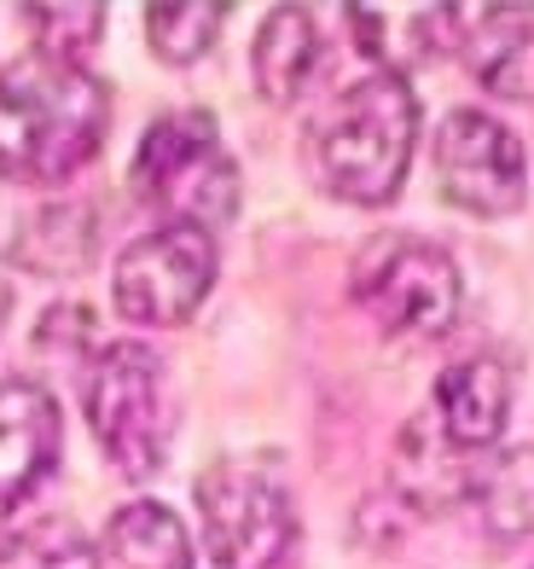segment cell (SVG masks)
<instances>
[{
	"instance_id": "cell-1",
	"label": "cell",
	"mask_w": 534,
	"mask_h": 569,
	"mask_svg": "<svg viewBox=\"0 0 534 569\" xmlns=\"http://www.w3.org/2000/svg\"><path fill=\"white\" fill-rule=\"evenodd\" d=\"M111 128V93L93 70L23 53L0 70V174L23 187H59L93 151L105 146Z\"/></svg>"
},
{
	"instance_id": "cell-2",
	"label": "cell",
	"mask_w": 534,
	"mask_h": 569,
	"mask_svg": "<svg viewBox=\"0 0 534 569\" xmlns=\"http://www.w3.org/2000/svg\"><path fill=\"white\" fill-rule=\"evenodd\" d=\"M413 140L419 99L406 76L372 70L354 88H343L337 106L325 111L314 134V163L343 203H390L406 180V163H413Z\"/></svg>"
},
{
	"instance_id": "cell-3",
	"label": "cell",
	"mask_w": 534,
	"mask_h": 569,
	"mask_svg": "<svg viewBox=\"0 0 534 569\" xmlns=\"http://www.w3.org/2000/svg\"><path fill=\"white\" fill-rule=\"evenodd\" d=\"M134 187L169 227L210 232L239 210V163L226 158L215 122L203 111H169L145 128L134 151Z\"/></svg>"
},
{
	"instance_id": "cell-4",
	"label": "cell",
	"mask_w": 534,
	"mask_h": 569,
	"mask_svg": "<svg viewBox=\"0 0 534 569\" xmlns=\"http://www.w3.org/2000/svg\"><path fill=\"white\" fill-rule=\"evenodd\" d=\"M82 407L122 477H158L169 459V383L145 343H105L82 378Z\"/></svg>"
},
{
	"instance_id": "cell-5",
	"label": "cell",
	"mask_w": 534,
	"mask_h": 569,
	"mask_svg": "<svg viewBox=\"0 0 534 569\" xmlns=\"http://www.w3.org/2000/svg\"><path fill=\"white\" fill-rule=\"evenodd\" d=\"M203 558L215 569H279L296 547V511L291 495L256 465L215 459L192 482Z\"/></svg>"
},
{
	"instance_id": "cell-6",
	"label": "cell",
	"mask_w": 534,
	"mask_h": 569,
	"mask_svg": "<svg viewBox=\"0 0 534 569\" xmlns=\"http://www.w3.org/2000/svg\"><path fill=\"white\" fill-rule=\"evenodd\" d=\"M354 302L390 338H442L460 320L465 284L447 250L424 244V239H384L354 268Z\"/></svg>"
},
{
	"instance_id": "cell-7",
	"label": "cell",
	"mask_w": 534,
	"mask_h": 569,
	"mask_svg": "<svg viewBox=\"0 0 534 569\" xmlns=\"http://www.w3.org/2000/svg\"><path fill=\"white\" fill-rule=\"evenodd\" d=\"M215 284V244L198 227H158L117 256L111 297L134 326H187Z\"/></svg>"
},
{
	"instance_id": "cell-8",
	"label": "cell",
	"mask_w": 534,
	"mask_h": 569,
	"mask_svg": "<svg viewBox=\"0 0 534 569\" xmlns=\"http://www.w3.org/2000/svg\"><path fill=\"white\" fill-rule=\"evenodd\" d=\"M436 180L471 216H512L523 203V146L488 111H453L436 128Z\"/></svg>"
},
{
	"instance_id": "cell-9",
	"label": "cell",
	"mask_w": 534,
	"mask_h": 569,
	"mask_svg": "<svg viewBox=\"0 0 534 569\" xmlns=\"http://www.w3.org/2000/svg\"><path fill=\"white\" fill-rule=\"evenodd\" d=\"M59 459V401L30 378H0V511H18Z\"/></svg>"
},
{
	"instance_id": "cell-10",
	"label": "cell",
	"mask_w": 534,
	"mask_h": 569,
	"mask_svg": "<svg viewBox=\"0 0 534 569\" xmlns=\"http://www.w3.org/2000/svg\"><path fill=\"white\" fill-rule=\"evenodd\" d=\"M505 412H512V372L494 355H471L453 360L436 378V396H430V419H436L465 453L488 448L505 430Z\"/></svg>"
},
{
	"instance_id": "cell-11",
	"label": "cell",
	"mask_w": 534,
	"mask_h": 569,
	"mask_svg": "<svg viewBox=\"0 0 534 569\" xmlns=\"http://www.w3.org/2000/svg\"><path fill=\"white\" fill-rule=\"evenodd\" d=\"M390 477H395V495L406 506L442 511V506L471 500L476 465H471V453L453 442L436 419H430V412H419V419L395 436V471Z\"/></svg>"
},
{
	"instance_id": "cell-12",
	"label": "cell",
	"mask_w": 534,
	"mask_h": 569,
	"mask_svg": "<svg viewBox=\"0 0 534 569\" xmlns=\"http://www.w3.org/2000/svg\"><path fill=\"white\" fill-rule=\"evenodd\" d=\"M476 82L500 99H534V7L460 18Z\"/></svg>"
},
{
	"instance_id": "cell-13",
	"label": "cell",
	"mask_w": 534,
	"mask_h": 569,
	"mask_svg": "<svg viewBox=\"0 0 534 569\" xmlns=\"http://www.w3.org/2000/svg\"><path fill=\"white\" fill-rule=\"evenodd\" d=\"M99 569H192V535L169 506L134 500L105 523Z\"/></svg>"
},
{
	"instance_id": "cell-14",
	"label": "cell",
	"mask_w": 534,
	"mask_h": 569,
	"mask_svg": "<svg viewBox=\"0 0 534 569\" xmlns=\"http://www.w3.org/2000/svg\"><path fill=\"white\" fill-rule=\"evenodd\" d=\"M320 64V30L309 12L279 7L262 18L256 30V88L268 106H291V99L309 88V76Z\"/></svg>"
},
{
	"instance_id": "cell-15",
	"label": "cell",
	"mask_w": 534,
	"mask_h": 569,
	"mask_svg": "<svg viewBox=\"0 0 534 569\" xmlns=\"http://www.w3.org/2000/svg\"><path fill=\"white\" fill-rule=\"evenodd\" d=\"M471 506L482 517V529L500 540H523L534 535V442L505 448L488 465H476V488Z\"/></svg>"
},
{
	"instance_id": "cell-16",
	"label": "cell",
	"mask_w": 534,
	"mask_h": 569,
	"mask_svg": "<svg viewBox=\"0 0 534 569\" xmlns=\"http://www.w3.org/2000/svg\"><path fill=\"white\" fill-rule=\"evenodd\" d=\"M0 569H99V547L64 517H36L0 535Z\"/></svg>"
},
{
	"instance_id": "cell-17",
	"label": "cell",
	"mask_w": 534,
	"mask_h": 569,
	"mask_svg": "<svg viewBox=\"0 0 534 569\" xmlns=\"http://www.w3.org/2000/svg\"><path fill=\"white\" fill-rule=\"evenodd\" d=\"M215 30H221V7H203V0H181V7H151L145 12V41L163 64L203 59Z\"/></svg>"
},
{
	"instance_id": "cell-18",
	"label": "cell",
	"mask_w": 534,
	"mask_h": 569,
	"mask_svg": "<svg viewBox=\"0 0 534 569\" xmlns=\"http://www.w3.org/2000/svg\"><path fill=\"white\" fill-rule=\"evenodd\" d=\"M30 23L41 30V53H53V59H70L75 64V53L105 30V12L99 7H53V12H30Z\"/></svg>"
},
{
	"instance_id": "cell-19",
	"label": "cell",
	"mask_w": 534,
	"mask_h": 569,
	"mask_svg": "<svg viewBox=\"0 0 534 569\" xmlns=\"http://www.w3.org/2000/svg\"><path fill=\"white\" fill-rule=\"evenodd\" d=\"M7 315H12V291H7V279H0V326H7Z\"/></svg>"
}]
</instances>
